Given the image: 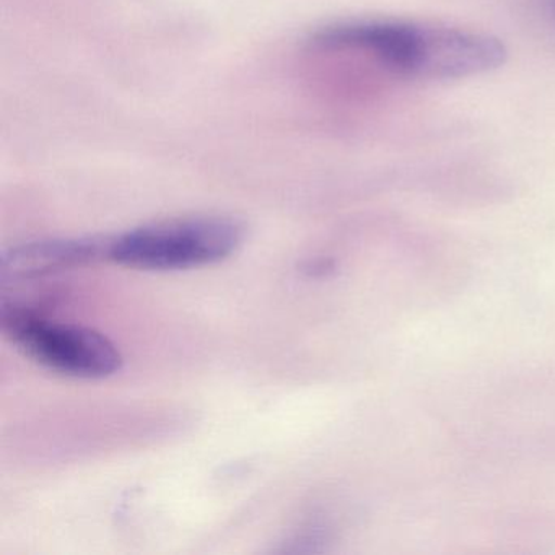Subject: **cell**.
<instances>
[{"label":"cell","instance_id":"6da1fadb","mask_svg":"<svg viewBox=\"0 0 555 555\" xmlns=\"http://www.w3.org/2000/svg\"><path fill=\"white\" fill-rule=\"evenodd\" d=\"M314 44L372 61L404 80H460L503 66L505 44L492 35L454 25L401 18H362L330 25Z\"/></svg>","mask_w":555,"mask_h":555},{"label":"cell","instance_id":"7a4b0ae2","mask_svg":"<svg viewBox=\"0 0 555 555\" xmlns=\"http://www.w3.org/2000/svg\"><path fill=\"white\" fill-rule=\"evenodd\" d=\"M243 238L242 223L229 217H184L108 240L106 258L142 271H181L229 258Z\"/></svg>","mask_w":555,"mask_h":555},{"label":"cell","instance_id":"3957f363","mask_svg":"<svg viewBox=\"0 0 555 555\" xmlns=\"http://www.w3.org/2000/svg\"><path fill=\"white\" fill-rule=\"evenodd\" d=\"M0 324L5 336L25 356L53 372L95 379L106 378L121 369V353L108 337L96 331L54 323L15 304H4Z\"/></svg>","mask_w":555,"mask_h":555},{"label":"cell","instance_id":"277c9868","mask_svg":"<svg viewBox=\"0 0 555 555\" xmlns=\"http://www.w3.org/2000/svg\"><path fill=\"white\" fill-rule=\"evenodd\" d=\"M108 253V240H48L28 243L5 253L2 278L5 281H25L41 278L60 269L93 261Z\"/></svg>","mask_w":555,"mask_h":555},{"label":"cell","instance_id":"5b68a950","mask_svg":"<svg viewBox=\"0 0 555 555\" xmlns=\"http://www.w3.org/2000/svg\"><path fill=\"white\" fill-rule=\"evenodd\" d=\"M548 12H551L552 17L555 21V0H547Z\"/></svg>","mask_w":555,"mask_h":555}]
</instances>
